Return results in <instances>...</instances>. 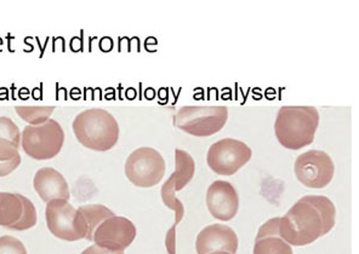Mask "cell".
<instances>
[{"label": "cell", "instance_id": "cell-16", "mask_svg": "<svg viewBox=\"0 0 359 254\" xmlns=\"http://www.w3.org/2000/svg\"><path fill=\"white\" fill-rule=\"evenodd\" d=\"M33 185L41 200L46 204L53 200L68 201L71 197L67 181L53 167H43L36 171Z\"/></svg>", "mask_w": 359, "mask_h": 254}, {"label": "cell", "instance_id": "cell-7", "mask_svg": "<svg viewBox=\"0 0 359 254\" xmlns=\"http://www.w3.org/2000/svg\"><path fill=\"white\" fill-rule=\"evenodd\" d=\"M46 224L50 232L63 241L86 239V227L81 212L76 210L67 200H53L48 202Z\"/></svg>", "mask_w": 359, "mask_h": 254}, {"label": "cell", "instance_id": "cell-12", "mask_svg": "<svg viewBox=\"0 0 359 254\" xmlns=\"http://www.w3.org/2000/svg\"><path fill=\"white\" fill-rule=\"evenodd\" d=\"M176 171L171 174L162 188L163 202L168 207L175 210L177 217L184 216V207L181 201L175 197V192L182 190L192 181L196 171L194 157L189 153L176 149Z\"/></svg>", "mask_w": 359, "mask_h": 254}, {"label": "cell", "instance_id": "cell-21", "mask_svg": "<svg viewBox=\"0 0 359 254\" xmlns=\"http://www.w3.org/2000/svg\"><path fill=\"white\" fill-rule=\"evenodd\" d=\"M81 254H124V251H109L106 248H101L99 246H90L86 250L83 251Z\"/></svg>", "mask_w": 359, "mask_h": 254}, {"label": "cell", "instance_id": "cell-5", "mask_svg": "<svg viewBox=\"0 0 359 254\" xmlns=\"http://www.w3.org/2000/svg\"><path fill=\"white\" fill-rule=\"evenodd\" d=\"M229 120V109L224 106L180 108L176 114V126L196 137H209L220 132Z\"/></svg>", "mask_w": 359, "mask_h": 254}, {"label": "cell", "instance_id": "cell-1", "mask_svg": "<svg viewBox=\"0 0 359 254\" xmlns=\"http://www.w3.org/2000/svg\"><path fill=\"white\" fill-rule=\"evenodd\" d=\"M337 210L322 195H307L279 217V237L292 246H307L327 235L335 225Z\"/></svg>", "mask_w": 359, "mask_h": 254}, {"label": "cell", "instance_id": "cell-3", "mask_svg": "<svg viewBox=\"0 0 359 254\" xmlns=\"http://www.w3.org/2000/svg\"><path fill=\"white\" fill-rule=\"evenodd\" d=\"M78 142L95 152H107L117 144L119 125L111 113L93 108L79 113L73 121Z\"/></svg>", "mask_w": 359, "mask_h": 254}, {"label": "cell", "instance_id": "cell-4", "mask_svg": "<svg viewBox=\"0 0 359 254\" xmlns=\"http://www.w3.org/2000/svg\"><path fill=\"white\" fill-rule=\"evenodd\" d=\"M65 142L62 126L53 119L41 125H28L21 134L25 153L34 160H50L59 155Z\"/></svg>", "mask_w": 359, "mask_h": 254}, {"label": "cell", "instance_id": "cell-18", "mask_svg": "<svg viewBox=\"0 0 359 254\" xmlns=\"http://www.w3.org/2000/svg\"><path fill=\"white\" fill-rule=\"evenodd\" d=\"M254 254H292V250L282 237L273 235L255 240Z\"/></svg>", "mask_w": 359, "mask_h": 254}, {"label": "cell", "instance_id": "cell-10", "mask_svg": "<svg viewBox=\"0 0 359 254\" xmlns=\"http://www.w3.org/2000/svg\"><path fill=\"white\" fill-rule=\"evenodd\" d=\"M36 224V206L29 199L15 192H0V225L23 232Z\"/></svg>", "mask_w": 359, "mask_h": 254}, {"label": "cell", "instance_id": "cell-11", "mask_svg": "<svg viewBox=\"0 0 359 254\" xmlns=\"http://www.w3.org/2000/svg\"><path fill=\"white\" fill-rule=\"evenodd\" d=\"M134 223L119 216H113L100 224L94 232V242L101 248L109 251H124L136 239Z\"/></svg>", "mask_w": 359, "mask_h": 254}, {"label": "cell", "instance_id": "cell-6", "mask_svg": "<svg viewBox=\"0 0 359 254\" xmlns=\"http://www.w3.org/2000/svg\"><path fill=\"white\" fill-rule=\"evenodd\" d=\"M165 169L164 157L153 148H139L126 159V177L135 187L152 188L157 185L164 177Z\"/></svg>", "mask_w": 359, "mask_h": 254}, {"label": "cell", "instance_id": "cell-13", "mask_svg": "<svg viewBox=\"0 0 359 254\" xmlns=\"http://www.w3.org/2000/svg\"><path fill=\"white\" fill-rule=\"evenodd\" d=\"M207 206L214 218L229 222L238 212V192L229 182L215 181L208 189Z\"/></svg>", "mask_w": 359, "mask_h": 254}, {"label": "cell", "instance_id": "cell-17", "mask_svg": "<svg viewBox=\"0 0 359 254\" xmlns=\"http://www.w3.org/2000/svg\"><path fill=\"white\" fill-rule=\"evenodd\" d=\"M78 211L81 212V217L84 219L86 227V239L88 241H94V232L100 224L104 223L106 219L116 216L112 211L102 205L81 206Z\"/></svg>", "mask_w": 359, "mask_h": 254}, {"label": "cell", "instance_id": "cell-9", "mask_svg": "<svg viewBox=\"0 0 359 254\" xmlns=\"http://www.w3.org/2000/svg\"><path fill=\"white\" fill-rule=\"evenodd\" d=\"M294 171L297 181L305 187L322 189L332 182L335 165L323 150H309L297 156Z\"/></svg>", "mask_w": 359, "mask_h": 254}, {"label": "cell", "instance_id": "cell-14", "mask_svg": "<svg viewBox=\"0 0 359 254\" xmlns=\"http://www.w3.org/2000/svg\"><path fill=\"white\" fill-rule=\"evenodd\" d=\"M21 134L14 121L0 116V177L14 172L21 164Z\"/></svg>", "mask_w": 359, "mask_h": 254}, {"label": "cell", "instance_id": "cell-2", "mask_svg": "<svg viewBox=\"0 0 359 254\" xmlns=\"http://www.w3.org/2000/svg\"><path fill=\"white\" fill-rule=\"evenodd\" d=\"M319 113L311 106H285L278 111L274 134L278 142L287 149L299 150L314 141L318 129Z\"/></svg>", "mask_w": 359, "mask_h": 254}, {"label": "cell", "instance_id": "cell-22", "mask_svg": "<svg viewBox=\"0 0 359 254\" xmlns=\"http://www.w3.org/2000/svg\"><path fill=\"white\" fill-rule=\"evenodd\" d=\"M208 254H231L229 252H221V251H217V252H211V253Z\"/></svg>", "mask_w": 359, "mask_h": 254}, {"label": "cell", "instance_id": "cell-15", "mask_svg": "<svg viewBox=\"0 0 359 254\" xmlns=\"http://www.w3.org/2000/svg\"><path fill=\"white\" fill-rule=\"evenodd\" d=\"M238 237L232 227L222 224H212L204 227L198 234L196 250L198 254H208L217 251L236 254L238 251Z\"/></svg>", "mask_w": 359, "mask_h": 254}, {"label": "cell", "instance_id": "cell-20", "mask_svg": "<svg viewBox=\"0 0 359 254\" xmlns=\"http://www.w3.org/2000/svg\"><path fill=\"white\" fill-rule=\"evenodd\" d=\"M0 254H27V250L21 241L16 237H0Z\"/></svg>", "mask_w": 359, "mask_h": 254}, {"label": "cell", "instance_id": "cell-19", "mask_svg": "<svg viewBox=\"0 0 359 254\" xmlns=\"http://www.w3.org/2000/svg\"><path fill=\"white\" fill-rule=\"evenodd\" d=\"M18 115L26 121L31 126L41 125L49 120L50 116L53 115L55 107L53 106H45V107H16Z\"/></svg>", "mask_w": 359, "mask_h": 254}, {"label": "cell", "instance_id": "cell-8", "mask_svg": "<svg viewBox=\"0 0 359 254\" xmlns=\"http://www.w3.org/2000/svg\"><path fill=\"white\" fill-rule=\"evenodd\" d=\"M252 149L245 143L238 139H224L209 148L207 162L215 174L233 176L252 159Z\"/></svg>", "mask_w": 359, "mask_h": 254}]
</instances>
